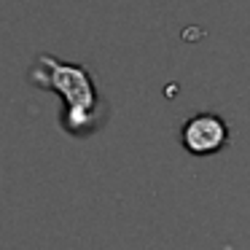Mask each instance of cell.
<instances>
[{
    "label": "cell",
    "mask_w": 250,
    "mask_h": 250,
    "mask_svg": "<svg viewBox=\"0 0 250 250\" xmlns=\"http://www.w3.org/2000/svg\"><path fill=\"white\" fill-rule=\"evenodd\" d=\"M33 81L38 86L54 89L65 100V126L70 132H83L97 121L100 94L92 81V73L83 65H70V62H60L51 54H41L38 67L33 70Z\"/></svg>",
    "instance_id": "6da1fadb"
},
{
    "label": "cell",
    "mask_w": 250,
    "mask_h": 250,
    "mask_svg": "<svg viewBox=\"0 0 250 250\" xmlns=\"http://www.w3.org/2000/svg\"><path fill=\"white\" fill-rule=\"evenodd\" d=\"M229 124L218 113H194L180 126V143L191 156H212L229 146Z\"/></svg>",
    "instance_id": "7a4b0ae2"
}]
</instances>
